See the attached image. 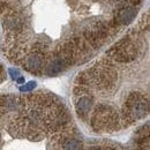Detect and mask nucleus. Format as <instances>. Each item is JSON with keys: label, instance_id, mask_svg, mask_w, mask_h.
<instances>
[{"label": "nucleus", "instance_id": "nucleus-1", "mask_svg": "<svg viewBox=\"0 0 150 150\" xmlns=\"http://www.w3.org/2000/svg\"><path fill=\"white\" fill-rule=\"evenodd\" d=\"M149 112V100L148 98L139 91H133L127 96L124 108L122 115L120 118V124L132 125L133 122L144 118Z\"/></svg>", "mask_w": 150, "mask_h": 150}, {"label": "nucleus", "instance_id": "nucleus-2", "mask_svg": "<svg viewBox=\"0 0 150 150\" xmlns=\"http://www.w3.org/2000/svg\"><path fill=\"white\" fill-rule=\"evenodd\" d=\"M90 125L96 132H112L119 128L120 118L113 108L99 104L95 109Z\"/></svg>", "mask_w": 150, "mask_h": 150}, {"label": "nucleus", "instance_id": "nucleus-3", "mask_svg": "<svg viewBox=\"0 0 150 150\" xmlns=\"http://www.w3.org/2000/svg\"><path fill=\"white\" fill-rule=\"evenodd\" d=\"M140 53V45L135 39L129 37L122 38L114 46H112L106 54L113 62L127 64L134 61Z\"/></svg>", "mask_w": 150, "mask_h": 150}, {"label": "nucleus", "instance_id": "nucleus-4", "mask_svg": "<svg viewBox=\"0 0 150 150\" xmlns=\"http://www.w3.org/2000/svg\"><path fill=\"white\" fill-rule=\"evenodd\" d=\"M93 77V84H95L100 90H111L114 88L118 74L113 69L111 64H98L90 71Z\"/></svg>", "mask_w": 150, "mask_h": 150}, {"label": "nucleus", "instance_id": "nucleus-5", "mask_svg": "<svg viewBox=\"0 0 150 150\" xmlns=\"http://www.w3.org/2000/svg\"><path fill=\"white\" fill-rule=\"evenodd\" d=\"M54 144L59 147L60 150H83V144L80 139L67 131L56 133Z\"/></svg>", "mask_w": 150, "mask_h": 150}, {"label": "nucleus", "instance_id": "nucleus-6", "mask_svg": "<svg viewBox=\"0 0 150 150\" xmlns=\"http://www.w3.org/2000/svg\"><path fill=\"white\" fill-rule=\"evenodd\" d=\"M22 65L23 67L31 72V73H37L43 69L44 66V53L43 51L34 50L33 52L25 54L22 58Z\"/></svg>", "mask_w": 150, "mask_h": 150}, {"label": "nucleus", "instance_id": "nucleus-7", "mask_svg": "<svg viewBox=\"0 0 150 150\" xmlns=\"http://www.w3.org/2000/svg\"><path fill=\"white\" fill-rule=\"evenodd\" d=\"M93 106H94V98L87 94L81 95L80 97H77L75 102V110H76V113L79 114V117L81 118H86L91 111Z\"/></svg>", "mask_w": 150, "mask_h": 150}, {"label": "nucleus", "instance_id": "nucleus-8", "mask_svg": "<svg viewBox=\"0 0 150 150\" xmlns=\"http://www.w3.org/2000/svg\"><path fill=\"white\" fill-rule=\"evenodd\" d=\"M68 66L67 64L65 62V60L62 58H60L59 56H57L50 60L46 66H45V73L49 75V76H54V75L61 73L64 69H66Z\"/></svg>", "mask_w": 150, "mask_h": 150}, {"label": "nucleus", "instance_id": "nucleus-9", "mask_svg": "<svg viewBox=\"0 0 150 150\" xmlns=\"http://www.w3.org/2000/svg\"><path fill=\"white\" fill-rule=\"evenodd\" d=\"M136 13H137V11H136L135 7L128 6V7L122 8L118 13V15L115 18L117 24H120V25H127V24H129L131 22H133V20L135 19Z\"/></svg>", "mask_w": 150, "mask_h": 150}, {"label": "nucleus", "instance_id": "nucleus-10", "mask_svg": "<svg viewBox=\"0 0 150 150\" xmlns=\"http://www.w3.org/2000/svg\"><path fill=\"white\" fill-rule=\"evenodd\" d=\"M36 86H37V83H36L35 81H30V82L25 83L24 86H22V87L20 88V90L23 91V93H25V91H31V90H34V89L36 88Z\"/></svg>", "mask_w": 150, "mask_h": 150}, {"label": "nucleus", "instance_id": "nucleus-11", "mask_svg": "<svg viewBox=\"0 0 150 150\" xmlns=\"http://www.w3.org/2000/svg\"><path fill=\"white\" fill-rule=\"evenodd\" d=\"M8 72H9V75L12 76V79H14V80H16L20 76V72L18 69H15V68H9Z\"/></svg>", "mask_w": 150, "mask_h": 150}, {"label": "nucleus", "instance_id": "nucleus-12", "mask_svg": "<svg viewBox=\"0 0 150 150\" xmlns=\"http://www.w3.org/2000/svg\"><path fill=\"white\" fill-rule=\"evenodd\" d=\"M87 150H104V149H103V147H100V146H93V147L88 148Z\"/></svg>", "mask_w": 150, "mask_h": 150}, {"label": "nucleus", "instance_id": "nucleus-13", "mask_svg": "<svg viewBox=\"0 0 150 150\" xmlns=\"http://www.w3.org/2000/svg\"><path fill=\"white\" fill-rule=\"evenodd\" d=\"M16 82H18V83H20V84L24 83V77H22V76H19V77L16 79Z\"/></svg>", "mask_w": 150, "mask_h": 150}, {"label": "nucleus", "instance_id": "nucleus-14", "mask_svg": "<svg viewBox=\"0 0 150 150\" xmlns=\"http://www.w3.org/2000/svg\"><path fill=\"white\" fill-rule=\"evenodd\" d=\"M4 80V69H2V66L0 65V82Z\"/></svg>", "mask_w": 150, "mask_h": 150}]
</instances>
